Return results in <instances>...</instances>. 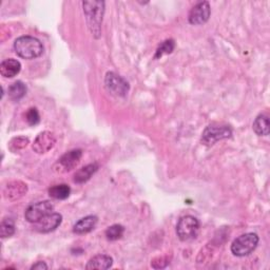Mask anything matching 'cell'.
Masks as SVG:
<instances>
[{"label": "cell", "mask_w": 270, "mask_h": 270, "mask_svg": "<svg viewBox=\"0 0 270 270\" xmlns=\"http://www.w3.org/2000/svg\"><path fill=\"white\" fill-rule=\"evenodd\" d=\"M84 13L86 15L88 27L96 38L101 36L102 23L105 13V3L104 2H84Z\"/></svg>", "instance_id": "cell-1"}, {"label": "cell", "mask_w": 270, "mask_h": 270, "mask_svg": "<svg viewBox=\"0 0 270 270\" xmlns=\"http://www.w3.org/2000/svg\"><path fill=\"white\" fill-rule=\"evenodd\" d=\"M16 54L24 60H34L44 52V46L40 40L32 36H22L14 43Z\"/></svg>", "instance_id": "cell-2"}, {"label": "cell", "mask_w": 270, "mask_h": 270, "mask_svg": "<svg viewBox=\"0 0 270 270\" xmlns=\"http://www.w3.org/2000/svg\"><path fill=\"white\" fill-rule=\"evenodd\" d=\"M259 244V237L256 234L249 233L237 238L231 245V253L236 257H246L255 252Z\"/></svg>", "instance_id": "cell-3"}, {"label": "cell", "mask_w": 270, "mask_h": 270, "mask_svg": "<svg viewBox=\"0 0 270 270\" xmlns=\"http://www.w3.org/2000/svg\"><path fill=\"white\" fill-rule=\"evenodd\" d=\"M200 233V222L192 216L183 217L177 225V234L181 241L187 242L198 237Z\"/></svg>", "instance_id": "cell-4"}, {"label": "cell", "mask_w": 270, "mask_h": 270, "mask_svg": "<svg viewBox=\"0 0 270 270\" xmlns=\"http://www.w3.org/2000/svg\"><path fill=\"white\" fill-rule=\"evenodd\" d=\"M231 134H233V131L228 126L212 124L204 130L202 134V143L206 146H212L219 141L229 139Z\"/></svg>", "instance_id": "cell-5"}, {"label": "cell", "mask_w": 270, "mask_h": 270, "mask_svg": "<svg viewBox=\"0 0 270 270\" xmlns=\"http://www.w3.org/2000/svg\"><path fill=\"white\" fill-rule=\"evenodd\" d=\"M83 157V151L81 149H75L67 152L66 154L57 161V163L54 165L53 169L57 173H66L74 168L77 167L80 164Z\"/></svg>", "instance_id": "cell-6"}, {"label": "cell", "mask_w": 270, "mask_h": 270, "mask_svg": "<svg viewBox=\"0 0 270 270\" xmlns=\"http://www.w3.org/2000/svg\"><path fill=\"white\" fill-rule=\"evenodd\" d=\"M54 209V206L49 201H43L38 202L36 204H33L28 207V209L25 212V218L29 223H37L41 221L46 216L52 214Z\"/></svg>", "instance_id": "cell-7"}, {"label": "cell", "mask_w": 270, "mask_h": 270, "mask_svg": "<svg viewBox=\"0 0 270 270\" xmlns=\"http://www.w3.org/2000/svg\"><path fill=\"white\" fill-rule=\"evenodd\" d=\"M105 85L109 92L117 96H126L129 92V84L122 76L114 72H109L106 75Z\"/></svg>", "instance_id": "cell-8"}, {"label": "cell", "mask_w": 270, "mask_h": 270, "mask_svg": "<svg viewBox=\"0 0 270 270\" xmlns=\"http://www.w3.org/2000/svg\"><path fill=\"white\" fill-rule=\"evenodd\" d=\"M62 222H63L62 215L56 214V212H52V214L46 216L41 221L35 223L34 229L37 231V233L49 234L51 231H54L56 228H59Z\"/></svg>", "instance_id": "cell-9"}, {"label": "cell", "mask_w": 270, "mask_h": 270, "mask_svg": "<svg viewBox=\"0 0 270 270\" xmlns=\"http://www.w3.org/2000/svg\"><path fill=\"white\" fill-rule=\"evenodd\" d=\"M210 6L209 3L207 2H202L199 3L197 6H195L194 8L191 9L190 13H189V23L191 25H203L205 23L208 22V19L210 17Z\"/></svg>", "instance_id": "cell-10"}, {"label": "cell", "mask_w": 270, "mask_h": 270, "mask_svg": "<svg viewBox=\"0 0 270 270\" xmlns=\"http://www.w3.org/2000/svg\"><path fill=\"white\" fill-rule=\"evenodd\" d=\"M56 144L54 134L50 131H44L37 135L33 144V150L38 154H44L49 152Z\"/></svg>", "instance_id": "cell-11"}, {"label": "cell", "mask_w": 270, "mask_h": 270, "mask_svg": "<svg viewBox=\"0 0 270 270\" xmlns=\"http://www.w3.org/2000/svg\"><path fill=\"white\" fill-rule=\"evenodd\" d=\"M28 192V186L22 181H14L9 183L4 189V197L10 202L17 201L26 196Z\"/></svg>", "instance_id": "cell-12"}, {"label": "cell", "mask_w": 270, "mask_h": 270, "mask_svg": "<svg viewBox=\"0 0 270 270\" xmlns=\"http://www.w3.org/2000/svg\"><path fill=\"white\" fill-rule=\"evenodd\" d=\"M98 222H99L98 217L88 216V217L80 220L79 222H77L74 225L73 231L76 235L88 234V233H90V231H92L95 228L96 225H98Z\"/></svg>", "instance_id": "cell-13"}, {"label": "cell", "mask_w": 270, "mask_h": 270, "mask_svg": "<svg viewBox=\"0 0 270 270\" xmlns=\"http://www.w3.org/2000/svg\"><path fill=\"white\" fill-rule=\"evenodd\" d=\"M22 70V64L16 60L9 59L6 60L0 65V74L7 79H12L16 76Z\"/></svg>", "instance_id": "cell-14"}, {"label": "cell", "mask_w": 270, "mask_h": 270, "mask_svg": "<svg viewBox=\"0 0 270 270\" xmlns=\"http://www.w3.org/2000/svg\"><path fill=\"white\" fill-rule=\"evenodd\" d=\"M113 264V259L109 256L106 255H98L93 257L87 264L86 268L88 270L90 269H100V270H105L109 269Z\"/></svg>", "instance_id": "cell-15"}, {"label": "cell", "mask_w": 270, "mask_h": 270, "mask_svg": "<svg viewBox=\"0 0 270 270\" xmlns=\"http://www.w3.org/2000/svg\"><path fill=\"white\" fill-rule=\"evenodd\" d=\"M99 170V165L94 163V164H90L88 166L83 167L82 169H80L77 171L75 175H74V182L76 184H84L86 182H88L94 173Z\"/></svg>", "instance_id": "cell-16"}, {"label": "cell", "mask_w": 270, "mask_h": 270, "mask_svg": "<svg viewBox=\"0 0 270 270\" xmlns=\"http://www.w3.org/2000/svg\"><path fill=\"white\" fill-rule=\"evenodd\" d=\"M254 131L260 137H267L269 134V118L266 114H260L253 125Z\"/></svg>", "instance_id": "cell-17"}, {"label": "cell", "mask_w": 270, "mask_h": 270, "mask_svg": "<svg viewBox=\"0 0 270 270\" xmlns=\"http://www.w3.org/2000/svg\"><path fill=\"white\" fill-rule=\"evenodd\" d=\"M9 96L12 101H19L22 100L24 96L27 93V86L21 82V81H17L15 83H13L10 87H9Z\"/></svg>", "instance_id": "cell-18"}, {"label": "cell", "mask_w": 270, "mask_h": 270, "mask_svg": "<svg viewBox=\"0 0 270 270\" xmlns=\"http://www.w3.org/2000/svg\"><path fill=\"white\" fill-rule=\"evenodd\" d=\"M70 192V187L66 184H62L51 187L49 189V196L55 200H66L69 198Z\"/></svg>", "instance_id": "cell-19"}, {"label": "cell", "mask_w": 270, "mask_h": 270, "mask_svg": "<svg viewBox=\"0 0 270 270\" xmlns=\"http://www.w3.org/2000/svg\"><path fill=\"white\" fill-rule=\"evenodd\" d=\"M124 233H125L124 226L119 225V224H115V225L110 226L106 230V237L110 241H117V240H119V239H121L123 237Z\"/></svg>", "instance_id": "cell-20"}, {"label": "cell", "mask_w": 270, "mask_h": 270, "mask_svg": "<svg viewBox=\"0 0 270 270\" xmlns=\"http://www.w3.org/2000/svg\"><path fill=\"white\" fill-rule=\"evenodd\" d=\"M15 233V225L13 220L11 219H5L3 220L2 224H0V237L3 239L10 238Z\"/></svg>", "instance_id": "cell-21"}, {"label": "cell", "mask_w": 270, "mask_h": 270, "mask_svg": "<svg viewBox=\"0 0 270 270\" xmlns=\"http://www.w3.org/2000/svg\"><path fill=\"white\" fill-rule=\"evenodd\" d=\"M29 144H30V141L27 138H23V137L15 138L9 143V149L13 152H17L19 150H23L27 148Z\"/></svg>", "instance_id": "cell-22"}, {"label": "cell", "mask_w": 270, "mask_h": 270, "mask_svg": "<svg viewBox=\"0 0 270 270\" xmlns=\"http://www.w3.org/2000/svg\"><path fill=\"white\" fill-rule=\"evenodd\" d=\"M175 47H176L175 41H172V40L165 41L164 43L161 44V46L157 50L156 59H160V57H162L165 54H170L173 50H175Z\"/></svg>", "instance_id": "cell-23"}, {"label": "cell", "mask_w": 270, "mask_h": 270, "mask_svg": "<svg viewBox=\"0 0 270 270\" xmlns=\"http://www.w3.org/2000/svg\"><path fill=\"white\" fill-rule=\"evenodd\" d=\"M26 121L30 126H36L41 122V115L36 108H31L26 114Z\"/></svg>", "instance_id": "cell-24"}, {"label": "cell", "mask_w": 270, "mask_h": 270, "mask_svg": "<svg viewBox=\"0 0 270 270\" xmlns=\"http://www.w3.org/2000/svg\"><path fill=\"white\" fill-rule=\"evenodd\" d=\"M32 270H47L48 269V266L45 262H37L36 264H34L32 267H31Z\"/></svg>", "instance_id": "cell-25"}]
</instances>
